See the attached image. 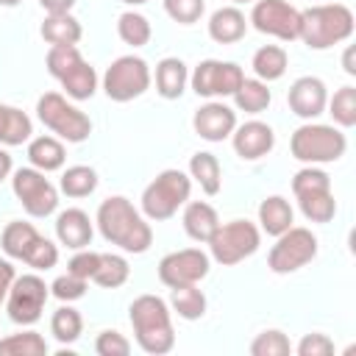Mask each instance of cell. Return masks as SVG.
I'll use <instances>...</instances> for the list:
<instances>
[{
    "label": "cell",
    "instance_id": "obj_28",
    "mask_svg": "<svg viewBox=\"0 0 356 356\" xmlns=\"http://www.w3.org/2000/svg\"><path fill=\"white\" fill-rule=\"evenodd\" d=\"M286 64H289V56H286V50L278 47V44H264V47H259V50L253 53V61H250L256 78L264 81V83L284 78Z\"/></svg>",
    "mask_w": 356,
    "mask_h": 356
},
{
    "label": "cell",
    "instance_id": "obj_8",
    "mask_svg": "<svg viewBox=\"0 0 356 356\" xmlns=\"http://www.w3.org/2000/svg\"><path fill=\"white\" fill-rule=\"evenodd\" d=\"M36 117L64 142H83L92 134V120L58 92H44L36 100Z\"/></svg>",
    "mask_w": 356,
    "mask_h": 356
},
{
    "label": "cell",
    "instance_id": "obj_35",
    "mask_svg": "<svg viewBox=\"0 0 356 356\" xmlns=\"http://www.w3.org/2000/svg\"><path fill=\"white\" fill-rule=\"evenodd\" d=\"M128 275H131V267H128V261L122 256H117V253H100V264H97L92 281L97 286H103V289H117V286H122L128 281Z\"/></svg>",
    "mask_w": 356,
    "mask_h": 356
},
{
    "label": "cell",
    "instance_id": "obj_36",
    "mask_svg": "<svg viewBox=\"0 0 356 356\" xmlns=\"http://www.w3.org/2000/svg\"><path fill=\"white\" fill-rule=\"evenodd\" d=\"M117 33H120V39H122L125 44H131V47H145V44L150 42V36H153V28H150V22H147L145 14H139V11H125V14H120V19H117Z\"/></svg>",
    "mask_w": 356,
    "mask_h": 356
},
{
    "label": "cell",
    "instance_id": "obj_40",
    "mask_svg": "<svg viewBox=\"0 0 356 356\" xmlns=\"http://www.w3.org/2000/svg\"><path fill=\"white\" fill-rule=\"evenodd\" d=\"M320 189H331V178H328V172H323V170L314 167V164H306L303 170L295 172V178H292V192H295V195H303V192H320Z\"/></svg>",
    "mask_w": 356,
    "mask_h": 356
},
{
    "label": "cell",
    "instance_id": "obj_16",
    "mask_svg": "<svg viewBox=\"0 0 356 356\" xmlns=\"http://www.w3.org/2000/svg\"><path fill=\"white\" fill-rule=\"evenodd\" d=\"M211 259L209 253H203L200 248H184V250H172L159 261V281L164 286H186V284H197L209 275Z\"/></svg>",
    "mask_w": 356,
    "mask_h": 356
},
{
    "label": "cell",
    "instance_id": "obj_4",
    "mask_svg": "<svg viewBox=\"0 0 356 356\" xmlns=\"http://www.w3.org/2000/svg\"><path fill=\"white\" fill-rule=\"evenodd\" d=\"M47 72L64 86L67 97L72 100H89L97 89V72L75 44H56L47 50Z\"/></svg>",
    "mask_w": 356,
    "mask_h": 356
},
{
    "label": "cell",
    "instance_id": "obj_18",
    "mask_svg": "<svg viewBox=\"0 0 356 356\" xmlns=\"http://www.w3.org/2000/svg\"><path fill=\"white\" fill-rule=\"evenodd\" d=\"M286 103L292 108V114H298L300 120H314L325 111V103H328V89L320 78L314 75H303L298 78L289 92H286Z\"/></svg>",
    "mask_w": 356,
    "mask_h": 356
},
{
    "label": "cell",
    "instance_id": "obj_25",
    "mask_svg": "<svg viewBox=\"0 0 356 356\" xmlns=\"http://www.w3.org/2000/svg\"><path fill=\"white\" fill-rule=\"evenodd\" d=\"M64 159H67L64 145L56 136H36V139L28 142V161H31V167H36L42 172L61 170Z\"/></svg>",
    "mask_w": 356,
    "mask_h": 356
},
{
    "label": "cell",
    "instance_id": "obj_26",
    "mask_svg": "<svg viewBox=\"0 0 356 356\" xmlns=\"http://www.w3.org/2000/svg\"><path fill=\"white\" fill-rule=\"evenodd\" d=\"M292 220H295V211H292V206H289L286 197L270 195V197H264L259 203V222H261V228L270 236H278L286 228H292Z\"/></svg>",
    "mask_w": 356,
    "mask_h": 356
},
{
    "label": "cell",
    "instance_id": "obj_31",
    "mask_svg": "<svg viewBox=\"0 0 356 356\" xmlns=\"http://www.w3.org/2000/svg\"><path fill=\"white\" fill-rule=\"evenodd\" d=\"M295 197H298V206H300L303 217L312 220V222H331L334 214H337V200H334L331 189L303 192V195H295Z\"/></svg>",
    "mask_w": 356,
    "mask_h": 356
},
{
    "label": "cell",
    "instance_id": "obj_43",
    "mask_svg": "<svg viewBox=\"0 0 356 356\" xmlns=\"http://www.w3.org/2000/svg\"><path fill=\"white\" fill-rule=\"evenodd\" d=\"M95 350L100 356H128L131 353V342L120 331H100L97 339H95Z\"/></svg>",
    "mask_w": 356,
    "mask_h": 356
},
{
    "label": "cell",
    "instance_id": "obj_41",
    "mask_svg": "<svg viewBox=\"0 0 356 356\" xmlns=\"http://www.w3.org/2000/svg\"><path fill=\"white\" fill-rule=\"evenodd\" d=\"M164 11L170 19L181 22V25H192L203 17L206 0H164Z\"/></svg>",
    "mask_w": 356,
    "mask_h": 356
},
{
    "label": "cell",
    "instance_id": "obj_13",
    "mask_svg": "<svg viewBox=\"0 0 356 356\" xmlns=\"http://www.w3.org/2000/svg\"><path fill=\"white\" fill-rule=\"evenodd\" d=\"M11 189L31 217H47L58 206V189L36 167H19L11 178Z\"/></svg>",
    "mask_w": 356,
    "mask_h": 356
},
{
    "label": "cell",
    "instance_id": "obj_29",
    "mask_svg": "<svg viewBox=\"0 0 356 356\" xmlns=\"http://www.w3.org/2000/svg\"><path fill=\"white\" fill-rule=\"evenodd\" d=\"M189 178H195L206 195H217L220 186H222V170H220L217 156L206 153V150L195 153L189 159Z\"/></svg>",
    "mask_w": 356,
    "mask_h": 356
},
{
    "label": "cell",
    "instance_id": "obj_19",
    "mask_svg": "<svg viewBox=\"0 0 356 356\" xmlns=\"http://www.w3.org/2000/svg\"><path fill=\"white\" fill-rule=\"evenodd\" d=\"M231 142H234V150L236 156L248 159V161H256L261 156H267L273 147H275V134L267 122L261 120H248L242 125L234 128L231 134Z\"/></svg>",
    "mask_w": 356,
    "mask_h": 356
},
{
    "label": "cell",
    "instance_id": "obj_2",
    "mask_svg": "<svg viewBox=\"0 0 356 356\" xmlns=\"http://www.w3.org/2000/svg\"><path fill=\"white\" fill-rule=\"evenodd\" d=\"M131 325H134V337L136 345L145 353L161 356L170 353L175 345V331H172V317H170V306L164 298L159 295H139L131 309H128Z\"/></svg>",
    "mask_w": 356,
    "mask_h": 356
},
{
    "label": "cell",
    "instance_id": "obj_39",
    "mask_svg": "<svg viewBox=\"0 0 356 356\" xmlns=\"http://www.w3.org/2000/svg\"><path fill=\"white\" fill-rule=\"evenodd\" d=\"M292 350V342L284 331L278 328H267L261 331L253 342H250V353L253 356H286Z\"/></svg>",
    "mask_w": 356,
    "mask_h": 356
},
{
    "label": "cell",
    "instance_id": "obj_37",
    "mask_svg": "<svg viewBox=\"0 0 356 356\" xmlns=\"http://www.w3.org/2000/svg\"><path fill=\"white\" fill-rule=\"evenodd\" d=\"M81 331H83V317H81L78 309L61 306V309L53 312V317H50V334H53L61 345H72V342L81 337Z\"/></svg>",
    "mask_w": 356,
    "mask_h": 356
},
{
    "label": "cell",
    "instance_id": "obj_33",
    "mask_svg": "<svg viewBox=\"0 0 356 356\" xmlns=\"http://www.w3.org/2000/svg\"><path fill=\"white\" fill-rule=\"evenodd\" d=\"M58 189L67 195V197H86L97 189V172L86 164H75V167H67L61 172V181H58Z\"/></svg>",
    "mask_w": 356,
    "mask_h": 356
},
{
    "label": "cell",
    "instance_id": "obj_21",
    "mask_svg": "<svg viewBox=\"0 0 356 356\" xmlns=\"http://www.w3.org/2000/svg\"><path fill=\"white\" fill-rule=\"evenodd\" d=\"M248 19L236 6H222L209 17V36L217 44H234L245 36Z\"/></svg>",
    "mask_w": 356,
    "mask_h": 356
},
{
    "label": "cell",
    "instance_id": "obj_44",
    "mask_svg": "<svg viewBox=\"0 0 356 356\" xmlns=\"http://www.w3.org/2000/svg\"><path fill=\"white\" fill-rule=\"evenodd\" d=\"M97 264H100V253H95V250H83V248H81V250L70 259L67 273H72V275H78V278L92 281V275H95Z\"/></svg>",
    "mask_w": 356,
    "mask_h": 356
},
{
    "label": "cell",
    "instance_id": "obj_49",
    "mask_svg": "<svg viewBox=\"0 0 356 356\" xmlns=\"http://www.w3.org/2000/svg\"><path fill=\"white\" fill-rule=\"evenodd\" d=\"M342 67H345V72H348V75H356V64H353V47H345Z\"/></svg>",
    "mask_w": 356,
    "mask_h": 356
},
{
    "label": "cell",
    "instance_id": "obj_46",
    "mask_svg": "<svg viewBox=\"0 0 356 356\" xmlns=\"http://www.w3.org/2000/svg\"><path fill=\"white\" fill-rule=\"evenodd\" d=\"M14 278H17L14 264L8 259H0V303H6V295H8L11 284H14Z\"/></svg>",
    "mask_w": 356,
    "mask_h": 356
},
{
    "label": "cell",
    "instance_id": "obj_20",
    "mask_svg": "<svg viewBox=\"0 0 356 356\" xmlns=\"http://www.w3.org/2000/svg\"><path fill=\"white\" fill-rule=\"evenodd\" d=\"M92 220L83 209H64L58 217H56V236L61 245L72 248V250H81L92 242Z\"/></svg>",
    "mask_w": 356,
    "mask_h": 356
},
{
    "label": "cell",
    "instance_id": "obj_47",
    "mask_svg": "<svg viewBox=\"0 0 356 356\" xmlns=\"http://www.w3.org/2000/svg\"><path fill=\"white\" fill-rule=\"evenodd\" d=\"M39 6H42L47 14H67V11L75 6V0H39Z\"/></svg>",
    "mask_w": 356,
    "mask_h": 356
},
{
    "label": "cell",
    "instance_id": "obj_10",
    "mask_svg": "<svg viewBox=\"0 0 356 356\" xmlns=\"http://www.w3.org/2000/svg\"><path fill=\"white\" fill-rule=\"evenodd\" d=\"M150 67L139 56H120L111 61V67L103 75V92L114 103H128L150 89Z\"/></svg>",
    "mask_w": 356,
    "mask_h": 356
},
{
    "label": "cell",
    "instance_id": "obj_38",
    "mask_svg": "<svg viewBox=\"0 0 356 356\" xmlns=\"http://www.w3.org/2000/svg\"><path fill=\"white\" fill-rule=\"evenodd\" d=\"M328 114L334 117L337 125L353 128L356 125V86H342L334 92V97L325 103Z\"/></svg>",
    "mask_w": 356,
    "mask_h": 356
},
{
    "label": "cell",
    "instance_id": "obj_48",
    "mask_svg": "<svg viewBox=\"0 0 356 356\" xmlns=\"http://www.w3.org/2000/svg\"><path fill=\"white\" fill-rule=\"evenodd\" d=\"M11 167H14V164H11V156H8V153L0 147V181H6V178H8Z\"/></svg>",
    "mask_w": 356,
    "mask_h": 356
},
{
    "label": "cell",
    "instance_id": "obj_22",
    "mask_svg": "<svg viewBox=\"0 0 356 356\" xmlns=\"http://www.w3.org/2000/svg\"><path fill=\"white\" fill-rule=\"evenodd\" d=\"M217 225H220V217H217L211 203H206V200L186 203V209H184V231H186L189 239L209 242V236L217 231Z\"/></svg>",
    "mask_w": 356,
    "mask_h": 356
},
{
    "label": "cell",
    "instance_id": "obj_7",
    "mask_svg": "<svg viewBox=\"0 0 356 356\" xmlns=\"http://www.w3.org/2000/svg\"><path fill=\"white\" fill-rule=\"evenodd\" d=\"M192 192V178L181 170H164L159 172L142 192V214L147 220H170Z\"/></svg>",
    "mask_w": 356,
    "mask_h": 356
},
{
    "label": "cell",
    "instance_id": "obj_32",
    "mask_svg": "<svg viewBox=\"0 0 356 356\" xmlns=\"http://www.w3.org/2000/svg\"><path fill=\"white\" fill-rule=\"evenodd\" d=\"M170 306H172V312H178V317H184V320H200V317L206 314V295L197 289V284L172 286V292H170Z\"/></svg>",
    "mask_w": 356,
    "mask_h": 356
},
{
    "label": "cell",
    "instance_id": "obj_27",
    "mask_svg": "<svg viewBox=\"0 0 356 356\" xmlns=\"http://www.w3.org/2000/svg\"><path fill=\"white\" fill-rule=\"evenodd\" d=\"M33 134V122L25 111H19L17 106H6L0 103V145H22L28 142Z\"/></svg>",
    "mask_w": 356,
    "mask_h": 356
},
{
    "label": "cell",
    "instance_id": "obj_45",
    "mask_svg": "<svg viewBox=\"0 0 356 356\" xmlns=\"http://www.w3.org/2000/svg\"><path fill=\"white\" fill-rule=\"evenodd\" d=\"M295 350H298V356H331L334 353V342L325 334L314 331V334H303V339L298 342Z\"/></svg>",
    "mask_w": 356,
    "mask_h": 356
},
{
    "label": "cell",
    "instance_id": "obj_9",
    "mask_svg": "<svg viewBox=\"0 0 356 356\" xmlns=\"http://www.w3.org/2000/svg\"><path fill=\"white\" fill-rule=\"evenodd\" d=\"M261 245V234L250 220H231V222H220L217 231L209 236V250L211 259L222 267L239 264L242 259L253 256Z\"/></svg>",
    "mask_w": 356,
    "mask_h": 356
},
{
    "label": "cell",
    "instance_id": "obj_51",
    "mask_svg": "<svg viewBox=\"0 0 356 356\" xmlns=\"http://www.w3.org/2000/svg\"><path fill=\"white\" fill-rule=\"evenodd\" d=\"M122 3H128V6H142V3H147V0H122Z\"/></svg>",
    "mask_w": 356,
    "mask_h": 356
},
{
    "label": "cell",
    "instance_id": "obj_52",
    "mask_svg": "<svg viewBox=\"0 0 356 356\" xmlns=\"http://www.w3.org/2000/svg\"><path fill=\"white\" fill-rule=\"evenodd\" d=\"M231 3H234V6H236V3H253V0H231Z\"/></svg>",
    "mask_w": 356,
    "mask_h": 356
},
{
    "label": "cell",
    "instance_id": "obj_23",
    "mask_svg": "<svg viewBox=\"0 0 356 356\" xmlns=\"http://www.w3.org/2000/svg\"><path fill=\"white\" fill-rule=\"evenodd\" d=\"M189 83V72H186V64L175 56H167L156 64V92L164 97V100H175L184 95Z\"/></svg>",
    "mask_w": 356,
    "mask_h": 356
},
{
    "label": "cell",
    "instance_id": "obj_50",
    "mask_svg": "<svg viewBox=\"0 0 356 356\" xmlns=\"http://www.w3.org/2000/svg\"><path fill=\"white\" fill-rule=\"evenodd\" d=\"M19 3H22V0H0V6H8V8H11V6H19Z\"/></svg>",
    "mask_w": 356,
    "mask_h": 356
},
{
    "label": "cell",
    "instance_id": "obj_15",
    "mask_svg": "<svg viewBox=\"0 0 356 356\" xmlns=\"http://www.w3.org/2000/svg\"><path fill=\"white\" fill-rule=\"evenodd\" d=\"M259 33L275 36L281 42H295L300 36V11L286 0H256L250 19Z\"/></svg>",
    "mask_w": 356,
    "mask_h": 356
},
{
    "label": "cell",
    "instance_id": "obj_34",
    "mask_svg": "<svg viewBox=\"0 0 356 356\" xmlns=\"http://www.w3.org/2000/svg\"><path fill=\"white\" fill-rule=\"evenodd\" d=\"M47 342L36 331H17L0 339V356H44Z\"/></svg>",
    "mask_w": 356,
    "mask_h": 356
},
{
    "label": "cell",
    "instance_id": "obj_14",
    "mask_svg": "<svg viewBox=\"0 0 356 356\" xmlns=\"http://www.w3.org/2000/svg\"><path fill=\"white\" fill-rule=\"evenodd\" d=\"M245 81V72L234 61H220V58H206L195 67L189 75V83L195 95L200 97H231L239 83Z\"/></svg>",
    "mask_w": 356,
    "mask_h": 356
},
{
    "label": "cell",
    "instance_id": "obj_6",
    "mask_svg": "<svg viewBox=\"0 0 356 356\" xmlns=\"http://www.w3.org/2000/svg\"><path fill=\"white\" fill-rule=\"evenodd\" d=\"M348 139L339 128L334 125H323V122H306L300 125L292 139H289V150L298 161L303 164H328L345 156Z\"/></svg>",
    "mask_w": 356,
    "mask_h": 356
},
{
    "label": "cell",
    "instance_id": "obj_5",
    "mask_svg": "<svg viewBox=\"0 0 356 356\" xmlns=\"http://www.w3.org/2000/svg\"><path fill=\"white\" fill-rule=\"evenodd\" d=\"M0 245L8 259H19L33 270H50L58 261V248L50 239H44L31 222L22 220H11L3 228Z\"/></svg>",
    "mask_w": 356,
    "mask_h": 356
},
{
    "label": "cell",
    "instance_id": "obj_12",
    "mask_svg": "<svg viewBox=\"0 0 356 356\" xmlns=\"http://www.w3.org/2000/svg\"><path fill=\"white\" fill-rule=\"evenodd\" d=\"M47 298H50V286L39 275L28 273V275L14 278V284H11L8 295H6V312H8L11 323L33 325L42 317Z\"/></svg>",
    "mask_w": 356,
    "mask_h": 356
},
{
    "label": "cell",
    "instance_id": "obj_11",
    "mask_svg": "<svg viewBox=\"0 0 356 356\" xmlns=\"http://www.w3.org/2000/svg\"><path fill=\"white\" fill-rule=\"evenodd\" d=\"M314 256H317V236L309 228L292 225L275 236V245L270 248V256H267V267L278 275H286L306 267Z\"/></svg>",
    "mask_w": 356,
    "mask_h": 356
},
{
    "label": "cell",
    "instance_id": "obj_24",
    "mask_svg": "<svg viewBox=\"0 0 356 356\" xmlns=\"http://www.w3.org/2000/svg\"><path fill=\"white\" fill-rule=\"evenodd\" d=\"M39 33H42V39L50 47H56V44H78L81 36H83V28L67 11V14H47L44 22H42V28H39Z\"/></svg>",
    "mask_w": 356,
    "mask_h": 356
},
{
    "label": "cell",
    "instance_id": "obj_3",
    "mask_svg": "<svg viewBox=\"0 0 356 356\" xmlns=\"http://www.w3.org/2000/svg\"><path fill=\"white\" fill-rule=\"evenodd\" d=\"M353 33V11L342 3H323L300 11V36L312 50H328Z\"/></svg>",
    "mask_w": 356,
    "mask_h": 356
},
{
    "label": "cell",
    "instance_id": "obj_42",
    "mask_svg": "<svg viewBox=\"0 0 356 356\" xmlns=\"http://www.w3.org/2000/svg\"><path fill=\"white\" fill-rule=\"evenodd\" d=\"M50 292H53V298H58V300H64V303H72V300L83 298V292H86V278H78V275H72V273L58 275V278L50 284Z\"/></svg>",
    "mask_w": 356,
    "mask_h": 356
},
{
    "label": "cell",
    "instance_id": "obj_30",
    "mask_svg": "<svg viewBox=\"0 0 356 356\" xmlns=\"http://www.w3.org/2000/svg\"><path fill=\"white\" fill-rule=\"evenodd\" d=\"M231 97H234L236 108L245 111V114H261V111L270 106V100H273L267 83L259 81V78H245V81L239 83V89H236Z\"/></svg>",
    "mask_w": 356,
    "mask_h": 356
},
{
    "label": "cell",
    "instance_id": "obj_1",
    "mask_svg": "<svg viewBox=\"0 0 356 356\" xmlns=\"http://www.w3.org/2000/svg\"><path fill=\"white\" fill-rule=\"evenodd\" d=\"M95 222H97L103 239L117 245L125 253H145L153 245V228H150L147 217L139 209H134V203L122 195L106 197L97 206Z\"/></svg>",
    "mask_w": 356,
    "mask_h": 356
},
{
    "label": "cell",
    "instance_id": "obj_17",
    "mask_svg": "<svg viewBox=\"0 0 356 356\" xmlns=\"http://www.w3.org/2000/svg\"><path fill=\"white\" fill-rule=\"evenodd\" d=\"M192 128L200 139L206 142H222L234 134L236 128V111L220 100H209L206 106H200L192 117Z\"/></svg>",
    "mask_w": 356,
    "mask_h": 356
}]
</instances>
